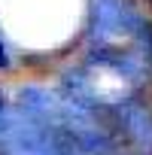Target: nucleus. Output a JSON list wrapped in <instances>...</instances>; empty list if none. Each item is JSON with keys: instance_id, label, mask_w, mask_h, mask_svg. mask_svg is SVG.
<instances>
[{"instance_id": "obj_2", "label": "nucleus", "mask_w": 152, "mask_h": 155, "mask_svg": "<svg viewBox=\"0 0 152 155\" xmlns=\"http://www.w3.org/2000/svg\"><path fill=\"white\" fill-rule=\"evenodd\" d=\"M0 113H3V97H0Z\"/></svg>"}, {"instance_id": "obj_1", "label": "nucleus", "mask_w": 152, "mask_h": 155, "mask_svg": "<svg viewBox=\"0 0 152 155\" xmlns=\"http://www.w3.org/2000/svg\"><path fill=\"white\" fill-rule=\"evenodd\" d=\"M9 67V55H6V46H3V40H0V70H6Z\"/></svg>"}, {"instance_id": "obj_3", "label": "nucleus", "mask_w": 152, "mask_h": 155, "mask_svg": "<svg viewBox=\"0 0 152 155\" xmlns=\"http://www.w3.org/2000/svg\"><path fill=\"white\" fill-rule=\"evenodd\" d=\"M149 3H152V0H149Z\"/></svg>"}]
</instances>
